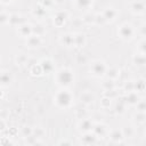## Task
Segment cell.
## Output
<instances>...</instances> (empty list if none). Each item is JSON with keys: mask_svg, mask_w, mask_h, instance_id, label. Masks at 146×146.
<instances>
[{"mask_svg": "<svg viewBox=\"0 0 146 146\" xmlns=\"http://www.w3.org/2000/svg\"><path fill=\"white\" fill-rule=\"evenodd\" d=\"M54 100L56 103V105L60 108H67L72 105V100H73V96L72 94L66 90V89H62L58 90L54 97Z\"/></svg>", "mask_w": 146, "mask_h": 146, "instance_id": "1", "label": "cell"}, {"mask_svg": "<svg viewBox=\"0 0 146 146\" xmlns=\"http://www.w3.org/2000/svg\"><path fill=\"white\" fill-rule=\"evenodd\" d=\"M56 81L58 84L63 86V87H67L72 83L73 81V72L68 68H60L57 73H56V76H55Z\"/></svg>", "mask_w": 146, "mask_h": 146, "instance_id": "2", "label": "cell"}, {"mask_svg": "<svg viewBox=\"0 0 146 146\" xmlns=\"http://www.w3.org/2000/svg\"><path fill=\"white\" fill-rule=\"evenodd\" d=\"M117 34L120 35V38L124 41H129L133 38V34H135V30L132 27V25L128 24V23H124L122 24L119 30H117Z\"/></svg>", "mask_w": 146, "mask_h": 146, "instance_id": "3", "label": "cell"}, {"mask_svg": "<svg viewBox=\"0 0 146 146\" xmlns=\"http://www.w3.org/2000/svg\"><path fill=\"white\" fill-rule=\"evenodd\" d=\"M90 72L95 76H102V75H104L107 72V67H106V65H105L104 62L95 60L90 65Z\"/></svg>", "mask_w": 146, "mask_h": 146, "instance_id": "4", "label": "cell"}, {"mask_svg": "<svg viewBox=\"0 0 146 146\" xmlns=\"http://www.w3.org/2000/svg\"><path fill=\"white\" fill-rule=\"evenodd\" d=\"M78 129L81 132L86 133V132H89L91 129H94V124H92L91 120H89V119H81V121L78 124Z\"/></svg>", "mask_w": 146, "mask_h": 146, "instance_id": "5", "label": "cell"}, {"mask_svg": "<svg viewBox=\"0 0 146 146\" xmlns=\"http://www.w3.org/2000/svg\"><path fill=\"white\" fill-rule=\"evenodd\" d=\"M17 33L24 38H29L32 33H33V26H31L30 24H23L18 26Z\"/></svg>", "mask_w": 146, "mask_h": 146, "instance_id": "6", "label": "cell"}, {"mask_svg": "<svg viewBox=\"0 0 146 146\" xmlns=\"http://www.w3.org/2000/svg\"><path fill=\"white\" fill-rule=\"evenodd\" d=\"M41 44V38L36 34H33V35H30L26 40V46L29 48H36Z\"/></svg>", "mask_w": 146, "mask_h": 146, "instance_id": "7", "label": "cell"}, {"mask_svg": "<svg viewBox=\"0 0 146 146\" xmlns=\"http://www.w3.org/2000/svg\"><path fill=\"white\" fill-rule=\"evenodd\" d=\"M130 9H131V11L135 13V14H141V13L145 11V3L141 2V1L136 0V1L131 2V5H130Z\"/></svg>", "mask_w": 146, "mask_h": 146, "instance_id": "8", "label": "cell"}, {"mask_svg": "<svg viewBox=\"0 0 146 146\" xmlns=\"http://www.w3.org/2000/svg\"><path fill=\"white\" fill-rule=\"evenodd\" d=\"M116 15H117V11H116L114 8H107V9L104 11V14H103L104 19H105L106 22H112V21H114L115 17H116Z\"/></svg>", "mask_w": 146, "mask_h": 146, "instance_id": "9", "label": "cell"}, {"mask_svg": "<svg viewBox=\"0 0 146 146\" xmlns=\"http://www.w3.org/2000/svg\"><path fill=\"white\" fill-rule=\"evenodd\" d=\"M66 16H67V14L65 11H57L56 13V16L54 18V24L57 25V26H62L65 23Z\"/></svg>", "mask_w": 146, "mask_h": 146, "instance_id": "10", "label": "cell"}, {"mask_svg": "<svg viewBox=\"0 0 146 146\" xmlns=\"http://www.w3.org/2000/svg\"><path fill=\"white\" fill-rule=\"evenodd\" d=\"M11 81V74L9 71H2L1 73V84L2 87H6V86H9Z\"/></svg>", "mask_w": 146, "mask_h": 146, "instance_id": "11", "label": "cell"}, {"mask_svg": "<svg viewBox=\"0 0 146 146\" xmlns=\"http://www.w3.org/2000/svg\"><path fill=\"white\" fill-rule=\"evenodd\" d=\"M60 42H62L64 46L70 47V46L74 44V36H73V35H71V34H65V35H63V36H62Z\"/></svg>", "mask_w": 146, "mask_h": 146, "instance_id": "12", "label": "cell"}, {"mask_svg": "<svg viewBox=\"0 0 146 146\" xmlns=\"http://www.w3.org/2000/svg\"><path fill=\"white\" fill-rule=\"evenodd\" d=\"M110 138H111V140H112L113 143H121V140H122V138H123V133H122V131L114 130V131L111 133Z\"/></svg>", "mask_w": 146, "mask_h": 146, "instance_id": "13", "label": "cell"}, {"mask_svg": "<svg viewBox=\"0 0 146 146\" xmlns=\"http://www.w3.org/2000/svg\"><path fill=\"white\" fill-rule=\"evenodd\" d=\"M94 131H95V135L96 136H104V133H105V131H106V127L104 125V124H102V123H97V124H95L94 125Z\"/></svg>", "mask_w": 146, "mask_h": 146, "instance_id": "14", "label": "cell"}, {"mask_svg": "<svg viewBox=\"0 0 146 146\" xmlns=\"http://www.w3.org/2000/svg\"><path fill=\"white\" fill-rule=\"evenodd\" d=\"M82 139H83V144H95L97 137H96V135H91L89 132H86Z\"/></svg>", "mask_w": 146, "mask_h": 146, "instance_id": "15", "label": "cell"}, {"mask_svg": "<svg viewBox=\"0 0 146 146\" xmlns=\"http://www.w3.org/2000/svg\"><path fill=\"white\" fill-rule=\"evenodd\" d=\"M127 102H128L129 104H137V103H138V96H137V94H136L133 90L128 92Z\"/></svg>", "mask_w": 146, "mask_h": 146, "instance_id": "16", "label": "cell"}, {"mask_svg": "<svg viewBox=\"0 0 146 146\" xmlns=\"http://www.w3.org/2000/svg\"><path fill=\"white\" fill-rule=\"evenodd\" d=\"M94 100V96L90 94V92H83L81 95V102L84 103V104H90L92 103Z\"/></svg>", "mask_w": 146, "mask_h": 146, "instance_id": "17", "label": "cell"}, {"mask_svg": "<svg viewBox=\"0 0 146 146\" xmlns=\"http://www.w3.org/2000/svg\"><path fill=\"white\" fill-rule=\"evenodd\" d=\"M133 60H135V63H137L138 65H144V64H146V55H141V54L136 55V56L133 57Z\"/></svg>", "mask_w": 146, "mask_h": 146, "instance_id": "18", "label": "cell"}, {"mask_svg": "<svg viewBox=\"0 0 146 146\" xmlns=\"http://www.w3.org/2000/svg\"><path fill=\"white\" fill-rule=\"evenodd\" d=\"M84 43V35L83 34H78L76 36H74V44L78 47H81Z\"/></svg>", "mask_w": 146, "mask_h": 146, "instance_id": "19", "label": "cell"}, {"mask_svg": "<svg viewBox=\"0 0 146 146\" xmlns=\"http://www.w3.org/2000/svg\"><path fill=\"white\" fill-rule=\"evenodd\" d=\"M76 2H78V6L80 8H86L87 9L92 3V0H76Z\"/></svg>", "mask_w": 146, "mask_h": 146, "instance_id": "20", "label": "cell"}, {"mask_svg": "<svg viewBox=\"0 0 146 146\" xmlns=\"http://www.w3.org/2000/svg\"><path fill=\"white\" fill-rule=\"evenodd\" d=\"M107 76L110 78V79H116V78H119V75H120V72L117 71V70H115V68H111V70H107Z\"/></svg>", "mask_w": 146, "mask_h": 146, "instance_id": "21", "label": "cell"}, {"mask_svg": "<svg viewBox=\"0 0 146 146\" xmlns=\"http://www.w3.org/2000/svg\"><path fill=\"white\" fill-rule=\"evenodd\" d=\"M122 133H123V137L131 138L132 135H133V129L131 127H124V129L122 130Z\"/></svg>", "mask_w": 146, "mask_h": 146, "instance_id": "22", "label": "cell"}, {"mask_svg": "<svg viewBox=\"0 0 146 146\" xmlns=\"http://www.w3.org/2000/svg\"><path fill=\"white\" fill-rule=\"evenodd\" d=\"M136 107L138 112H146V100H138Z\"/></svg>", "mask_w": 146, "mask_h": 146, "instance_id": "23", "label": "cell"}, {"mask_svg": "<svg viewBox=\"0 0 146 146\" xmlns=\"http://www.w3.org/2000/svg\"><path fill=\"white\" fill-rule=\"evenodd\" d=\"M138 51L141 54V55H146V39L141 40L138 44Z\"/></svg>", "mask_w": 146, "mask_h": 146, "instance_id": "24", "label": "cell"}, {"mask_svg": "<svg viewBox=\"0 0 146 146\" xmlns=\"http://www.w3.org/2000/svg\"><path fill=\"white\" fill-rule=\"evenodd\" d=\"M42 27H43V26H42V25H40V24H38V25L33 26V33H34V34H36V35H39V36H41V35L43 34V32H44V30H43Z\"/></svg>", "mask_w": 146, "mask_h": 146, "instance_id": "25", "label": "cell"}, {"mask_svg": "<svg viewBox=\"0 0 146 146\" xmlns=\"http://www.w3.org/2000/svg\"><path fill=\"white\" fill-rule=\"evenodd\" d=\"M9 19H10V16L9 15H7L6 13H2L1 14V24H3V25L7 24V23L9 24Z\"/></svg>", "mask_w": 146, "mask_h": 146, "instance_id": "26", "label": "cell"}, {"mask_svg": "<svg viewBox=\"0 0 146 146\" xmlns=\"http://www.w3.org/2000/svg\"><path fill=\"white\" fill-rule=\"evenodd\" d=\"M140 32H141V34L146 35V24H145V25H143V26L140 27Z\"/></svg>", "mask_w": 146, "mask_h": 146, "instance_id": "27", "label": "cell"}, {"mask_svg": "<svg viewBox=\"0 0 146 146\" xmlns=\"http://www.w3.org/2000/svg\"><path fill=\"white\" fill-rule=\"evenodd\" d=\"M145 136H146V131H145Z\"/></svg>", "mask_w": 146, "mask_h": 146, "instance_id": "28", "label": "cell"}]
</instances>
